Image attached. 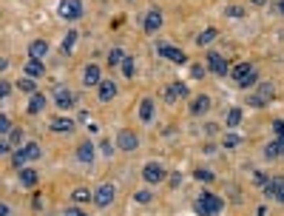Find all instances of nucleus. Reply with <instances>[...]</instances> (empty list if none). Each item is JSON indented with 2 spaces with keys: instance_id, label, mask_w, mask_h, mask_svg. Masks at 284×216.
Wrapping results in <instances>:
<instances>
[{
  "instance_id": "12",
  "label": "nucleus",
  "mask_w": 284,
  "mask_h": 216,
  "mask_svg": "<svg viewBox=\"0 0 284 216\" xmlns=\"http://www.w3.org/2000/svg\"><path fill=\"white\" fill-rule=\"evenodd\" d=\"M185 94H188V85H185V83H170V85H165V91H162V97H165L168 102L182 100Z\"/></svg>"
},
{
  "instance_id": "45",
  "label": "nucleus",
  "mask_w": 284,
  "mask_h": 216,
  "mask_svg": "<svg viewBox=\"0 0 284 216\" xmlns=\"http://www.w3.org/2000/svg\"><path fill=\"white\" fill-rule=\"evenodd\" d=\"M12 94V85L9 83H0V97H9Z\"/></svg>"
},
{
  "instance_id": "11",
  "label": "nucleus",
  "mask_w": 284,
  "mask_h": 216,
  "mask_svg": "<svg viewBox=\"0 0 284 216\" xmlns=\"http://www.w3.org/2000/svg\"><path fill=\"white\" fill-rule=\"evenodd\" d=\"M97 97H100V102H111L117 97V83H114V80H102V83L97 85Z\"/></svg>"
},
{
  "instance_id": "13",
  "label": "nucleus",
  "mask_w": 284,
  "mask_h": 216,
  "mask_svg": "<svg viewBox=\"0 0 284 216\" xmlns=\"http://www.w3.org/2000/svg\"><path fill=\"white\" fill-rule=\"evenodd\" d=\"M253 71H256V68H253V63H236V66L230 68V74H233L236 85H242V83H245V80H247V77L253 74Z\"/></svg>"
},
{
  "instance_id": "25",
  "label": "nucleus",
  "mask_w": 284,
  "mask_h": 216,
  "mask_svg": "<svg viewBox=\"0 0 284 216\" xmlns=\"http://www.w3.org/2000/svg\"><path fill=\"white\" fill-rule=\"evenodd\" d=\"M216 37H219L216 29H205V32L196 34V46H210V43H213Z\"/></svg>"
},
{
  "instance_id": "8",
  "label": "nucleus",
  "mask_w": 284,
  "mask_h": 216,
  "mask_svg": "<svg viewBox=\"0 0 284 216\" xmlns=\"http://www.w3.org/2000/svg\"><path fill=\"white\" fill-rule=\"evenodd\" d=\"M117 148L125 151V154H131V151L139 148V137L134 131H119L117 134Z\"/></svg>"
},
{
  "instance_id": "15",
  "label": "nucleus",
  "mask_w": 284,
  "mask_h": 216,
  "mask_svg": "<svg viewBox=\"0 0 284 216\" xmlns=\"http://www.w3.org/2000/svg\"><path fill=\"white\" fill-rule=\"evenodd\" d=\"M17 179H20L23 188H34V185L40 182V174H37L34 168H20V171H17Z\"/></svg>"
},
{
  "instance_id": "37",
  "label": "nucleus",
  "mask_w": 284,
  "mask_h": 216,
  "mask_svg": "<svg viewBox=\"0 0 284 216\" xmlns=\"http://www.w3.org/2000/svg\"><path fill=\"white\" fill-rule=\"evenodd\" d=\"M74 43H77V32H68L66 40H63V51H71L74 49Z\"/></svg>"
},
{
  "instance_id": "31",
  "label": "nucleus",
  "mask_w": 284,
  "mask_h": 216,
  "mask_svg": "<svg viewBox=\"0 0 284 216\" xmlns=\"http://www.w3.org/2000/svg\"><path fill=\"white\" fill-rule=\"evenodd\" d=\"M193 177H196L199 182H213V179H216V174H213V171H208V168H196V174H193Z\"/></svg>"
},
{
  "instance_id": "19",
  "label": "nucleus",
  "mask_w": 284,
  "mask_h": 216,
  "mask_svg": "<svg viewBox=\"0 0 284 216\" xmlns=\"http://www.w3.org/2000/svg\"><path fill=\"white\" fill-rule=\"evenodd\" d=\"M284 157V139H273L265 145V159H279Z\"/></svg>"
},
{
  "instance_id": "51",
  "label": "nucleus",
  "mask_w": 284,
  "mask_h": 216,
  "mask_svg": "<svg viewBox=\"0 0 284 216\" xmlns=\"http://www.w3.org/2000/svg\"><path fill=\"white\" fill-rule=\"evenodd\" d=\"M279 12H282V15H284V0H282V3H279Z\"/></svg>"
},
{
  "instance_id": "4",
  "label": "nucleus",
  "mask_w": 284,
  "mask_h": 216,
  "mask_svg": "<svg viewBox=\"0 0 284 216\" xmlns=\"http://www.w3.org/2000/svg\"><path fill=\"white\" fill-rule=\"evenodd\" d=\"M114 196H117V188L111 182H102L97 191H94V205L97 208H108L111 202H114Z\"/></svg>"
},
{
  "instance_id": "29",
  "label": "nucleus",
  "mask_w": 284,
  "mask_h": 216,
  "mask_svg": "<svg viewBox=\"0 0 284 216\" xmlns=\"http://www.w3.org/2000/svg\"><path fill=\"white\" fill-rule=\"evenodd\" d=\"M17 88H20V91H26V94H37V85H34L32 77H23V80H17Z\"/></svg>"
},
{
  "instance_id": "39",
  "label": "nucleus",
  "mask_w": 284,
  "mask_h": 216,
  "mask_svg": "<svg viewBox=\"0 0 284 216\" xmlns=\"http://www.w3.org/2000/svg\"><path fill=\"white\" fill-rule=\"evenodd\" d=\"M225 15H227V17H233V20H239V17L245 15V12H242L239 6H227V9H225Z\"/></svg>"
},
{
  "instance_id": "26",
  "label": "nucleus",
  "mask_w": 284,
  "mask_h": 216,
  "mask_svg": "<svg viewBox=\"0 0 284 216\" xmlns=\"http://www.w3.org/2000/svg\"><path fill=\"white\" fill-rule=\"evenodd\" d=\"M26 162H29V157H26V151L23 148H15V154H12V165L20 171V168H26Z\"/></svg>"
},
{
  "instance_id": "23",
  "label": "nucleus",
  "mask_w": 284,
  "mask_h": 216,
  "mask_svg": "<svg viewBox=\"0 0 284 216\" xmlns=\"http://www.w3.org/2000/svg\"><path fill=\"white\" fill-rule=\"evenodd\" d=\"M43 71H46V68H43V63H40V60H32V57H29V63H26V77L37 80V77H43Z\"/></svg>"
},
{
  "instance_id": "44",
  "label": "nucleus",
  "mask_w": 284,
  "mask_h": 216,
  "mask_svg": "<svg viewBox=\"0 0 284 216\" xmlns=\"http://www.w3.org/2000/svg\"><path fill=\"white\" fill-rule=\"evenodd\" d=\"M267 182H270V177H267V174H256V185H259V188H265Z\"/></svg>"
},
{
  "instance_id": "16",
  "label": "nucleus",
  "mask_w": 284,
  "mask_h": 216,
  "mask_svg": "<svg viewBox=\"0 0 284 216\" xmlns=\"http://www.w3.org/2000/svg\"><path fill=\"white\" fill-rule=\"evenodd\" d=\"M46 54H49V43L46 40H32L29 43V57L32 60H43Z\"/></svg>"
},
{
  "instance_id": "20",
  "label": "nucleus",
  "mask_w": 284,
  "mask_h": 216,
  "mask_svg": "<svg viewBox=\"0 0 284 216\" xmlns=\"http://www.w3.org/2000/svg\"><path fill=\"white\" fill-rule=\"evenodd\" d=\"M71 202H74V205L94 202V191H88V188H83V185H80V188H74V191H71Z\"/></svg>"
},
{
  "instance_id": "47",
  "label": "nucleus",
  "mask_w": 284,
  "mask_h": 216,
  "mask_svg": "<svg viewBox=\"0 0 284 216\" xmlns=\"http://www.w3.org/2000/svg\"><path fill=\"white\" fill-rule=\"evenodd\" d=\"M63 216H85V214H80L77 208H68V211H63Z\"/></svg>"
},
{
  "instance_id": "18",
  "label": "nucleus",
  "mask_w": 284,
  "mask_h": 216,
  "mask_svg": "<svg viewBox=\"0 0 284 216\" xmlns=\"http://www.w3.org/2000/svg\"><path fill=\"white\" fill-rule=\"evenodd\" d=\"M51 131L54 134H71L74 131V119H68V117H57V119H51Z\"/></svg>"
},
{
  "instance_id": "34",
  "label": "nucleus",
  "mask_w": 284,
  "mask_h": 216,
  "mask_svg": "<svg viewBox=\"0 0 284 216\" xmlns=\"http://www.w3.org/2000/svg\"><path fill=\"white\" fill-rule=\"evenodd\" d=\"M9 137H12V145H15V148H20V145H23V128H12V134H9Z\"/></svg>"
},
{
  "instance_id": "21",
  "label": "nucleus",
  "mask_w": 284,
  "mask_h": 216,
  "mask_svg": "<svg viewBox=\"0 0 284 216\" xmlns=\"http://www.w3.org/2000/svg\"><path fill=\"white\" fill-rule=\"evenodd\" d=\"M54 102H57V108H63V111H66V108H71V105H74V94H71V91H66V88H60V91L54 94Z\"/></svg>"
},
{
  "instance_id": "22",
  "label": "nucleus",
  "mask_w": 284,
  "mask_h": 216,
  "mask_svg": "<svg viewBox=\"0 0 284 216\" xmlns=\"http://www.w3.org/2000/svg\"><path fill=\"white\" fill-rule=\"evenodd\" d=\"M139 119L142 122H151L153 119V100L151 97H145V100L139 102Z\"/></svg>"
},
{
  "instance_id": "2",
  "label": "nucleus",
  "mask_w": 284,
  "mask_h": 216,
  "mask_svg": "<svg viewBox=\"0 0 284 216\" xmlns=\"http://www.w3.org/2000/svg\"><path fill=\"white\" fill-rule=\"evenodd\" d=\"M57 15L63 17V20H68V23H74V20L83 17V3H80V0H60Z\"/></svg>"
},
{
  "instance_id": "41",
  "label": "nucleus",
  "mask_w": 284,
  "mask_h": 216,
  "mask_svg": "<svg viewBox=\"0 0 284 216\" xmlns=\"http://www.w3.org/2000/svg\"><path fill=\"white\" fill-rule=\"evenodd\" d=\"M102 154H105V157H111V154H114V148H117V145H114V142H108V139H102Z\"/></svg>"
},
{
  "instance_id": "17",
  "label": "nucleus",
  "mask_w": 284,
  "mask_h": 216,
  "mask_svg": "<svg viewBox=\"0 0 284 216\" xmlns=\"http://www.w3.org/2000/svg\"><path fill=\"white\" fill-rule=\"evenodd\" d=\"M77 162H83V165H91L94 162V145L91 142H80L77 145Z\"/></svg>"
},
{
  "instance_id": "35",
  "label": "nucleus",
  "mask_w": 284,
  "mask_h": 216,
  "mask_svg": "<svg viewBox=\"0 0 284 216\" xmlns=\"http://www.w3.org/2000/svg\"><path fill=\"white\" fill-rule=\"evenodd\" d=\"M134 199L139 202V205H148V202L153 199V194H151V191H136V194H134Z\"/></svg>"
},
{
  "instance_id": "3",
  "label": "nucleus",
  "mask_w": 284,
  "mask_h": 216,
  "mask_svg": "<svg viewBox=\"0 0 284 216\" xmlns=\"http://www.w3.org/2000/svg\"><path fill=\"white\" fill-rule=\"evenodd\" d=\"M273 97H276V88H273V83H262V85H259V91L247 97V105H250V108H262V105H267Z\"/></svg>"
},
{
  "instance_id": "14",
  "label": "nucleus",
  "mask_w": 284,
  "mask_h": 216,
  "mask_svg": "<svg viewBox=\"0 0 284 216\" xmlns=\"http://www.w3.org/2000/svg\"><path fill=\"white\" fill-rule=\"evenodd\" d=\"M208 111H210V97L208 94H199V97L190 100V114L193 117H202V114H208Z\"/></svg>"
},
{
  "instance_id": "46",
  "label": "nucleus",
  "mask_w": 284,
  "mask_h": 216,
  "mask_svg": "<svg viewBox=\"0 0 284 216\" xmlns=\"http://www.w3.org/2000/svg\"><path fill=\"white\" fill-rule=\"evenodd\" d=\"M182 182V174H179V171H176V174H170V185H173V188H176V185Z\"/></svg>"
},
{
  "instance_id": "32",
  "label": "nucleus",
  "mask_w": 284,
  "mask_h": 216,
  "mask_svg": "<svg viewBox=\"0 0 284 216\" xmlns=\"http://www.w3.org/2000/svg\"><path fill=\"white\" fill-rule=\"evenodd\" d=\"M122 74H125V77H128V80H131V77H134V74H136L134 57H125V60H122Z\"/></svg>"
},
{
  "instance_id": "43",
  "label": "nucleus",
  "mask_w": 284,
  "mask_h": 216,
  "mask_svg": "<svg viewBox=\"0 0 284 216\" xmlns=\"http://www.w3.org/2000/svg\"><path fill=\"white\" fill-rule=\"evenodd\" d=\"M190 77L202 80V77H205V66H193V68H190Z\"/></svg>"
},
{
  "instance_id": "42",
  "label": "nucleus",
  "mask_w": 284,
  "mask_h": 216,
  "mask_svg": "<svg viewBox=\"0 0 284 216\" xmlns=\"http://www.w3.org/2000/svg\"><path fill=\"white\" fill-rule=\"evenodd\" d=\"M253 83H259V71H253L250 77H247V80L242 83V88H253Z\"/></svg>"
},
{
  "instance_id": "10",
  "label": "nucleus",
  "mask_w": 284,
  "mask_h": 216,
  "mask_svg": "<svg viewBox=\"0 0 284 216\" xmlns=\"http://www.w3.org/2000/svg\"><path fill=\"white\" fill-rule=\"evenodd\" d=\"M142 29L148 34L159 32V29H162V12H159V9H151L148 15H145V20H142Z\"/></svg>"
},
{
  "instance_id": "38",
  "label": "nucleus",
  "mask_w": 284,
  "mask_h": 216,
  "mask_svg": "<svg viewBox=\"0 0 284 216\" xmlns=\"http://www.w3.org/2000/svg\"><path fill=\"white\" fill-rule=\"evenodd\" d=\"M273 199L284 205V179H276V196H273Z\"/></svg>"
},
{
  "instance_id": "48",
  "label": "nucleus",
  "mask_w": 284,
  "mask_h": 216,
  "mask_svg": "<svg viewBox=\"0 0 284 216\" xmlns=\"http://www.w3.org/2000/svg\"><path fill=\"white\" fill-rule=\"evenodd\" d=\"M219 131V125H213V122H210V125H208V128H205V134H210V137H213V134Z\"/></svg>"
},
{
  "instance_id": "40",
  "label": "nucleus",
  "mask_w": 284,
  "mask_h": 216,
  "mask_svg": "<svg viewBox=\"0 0 284 216\" xmlns=\"http://www.w3.org/2000/svg\"><path fill=\"white\" fill-rule=\"evenodd\" d=\"M273 131L279 134V139H284V119H273Z\"/></svg>"
},
{
  "instance_id": "7",
  "label": "nucleus",
  "mask_w": 284,
  "mask_h": 216,
  "mask_svg": "<svg viewBox=\"0 0 284 216\" xmlns=\"http://www.w3.org/2000/svg\"><path fill=\"white\" fill-rule=\"evenodd\" d=\"M208 71H213L216 77H225V74H230V66H227V60L219 51H210L208 54Z\"/></svg>"
},
{
  "instance_id": "28",
  "label": "nucleus",
  "mask_w": 284,
  "mask_h": 216,
  "mask_svg": "<svg viewBox=\"0 0 284 216\" xmlns=\"http://www.w3.org/2000/svg\"><path fill=\"white\" fill-rule=\"evenodd\" d=\"M122 60H125V51L122 49H111L108 51V66H122Z\"/></svg>"
},
{
  "instance_id": "1",
  "label": "nucleus",
  "mask_w": 284,
  "mask_h": 216,
  "mask_svg": "<svg viewBox=\"0 0 284 216\" xmlns=\"http://www.w3.org/2000/svg\"><path fill=\"white\" fill-rule=\"evenodd\" d=\"M222 205H225V202L219 199L216 194L205 191V194H199V199H196L193 208H196V214H199V216H216L219 211H222Z\"/></svg>"
},
{
  "instance_id": "6",
  "label": "nucleus",
  "mask_w": 284,
  "mask_h": 216,
  "mask_svg": "<svg viewBox=\"0 0 284 216\" xmlns=\"http://www.w3.org/2000/svg\"><path fill=\"white\" fill-rule=\"evenodd\" d=\"M159 57H165V60H170V63H176V66H185L188 63V54H185L182 49H176V46H168V43H159Z\"/></svg>"
},
{
  "instance_id": "49",
  "label": "nucleus",
  "mask_w": 284,
  "mask_h": 216,
  "mask_svg": "<svg viewBox=\"0 0 284 216\" xmlns=\"http://www.w3.org/2000/svg\"><path fill=\"white\" fill-rule=\"evenodd\" d=\"M0 216H9V205H0Z\"/></svg>"
},
{
  "instance_id": "24",
  "label": "nucleus",
  "mask_w": 284,
  "mask_h": 216,
  "mask_svg": "<svg viewBox=\"0 0 284 216\" xmlns=\"http://www.w3.org/2000/svg\"><path fill=\"white\" fill-rule=\"evenodd\" d=\"M43 108H46V97H43V94H32V100H29V108H26V111H29V114H40Z\"/></svg>"
},
{
  "instance_id": "9",
  "label": "nucleus",
  "mask_w": 284,
  "mask_h": 216,
  "mask_svg": "<svg viewBox=\"0 0 284 216\" xmlns=\"http://www.w3.org/2000/svg\"><path fill=\"white\" fill-rule=\"evenodd\" d=\"M100 83H102V71H100V66H97V63L85 66V71H83V85H85V88H97Z\"/></svg>"
},
{
  "instance_id": "33",
  "label": "nucleus",
  "mask_w": 284,
  "mask_h": 216,
  "mask_svg": "<svg viewBox=\"0 0 284 216\" xmlns=\"http://www.w3.org/2000/svg\"><path fill=\"white\" fill-rule=\"evenodd\" d=\"M239 142H242L239 134H225V137H222V145H225V148H236Z\"/></svg>"
},
{
  "instance_id": "30",
  "label": "nucleus",
  "mask_w": 284,
  "mask_h": 216,
  "mask_svg": "<svg viewBox=\"0 0 284 216\" xmlns=\"http://www.w3.org/2000/svg\"><path fill=\"white\" fill-rule=\"evenodd\" d=\"M242 117H245V111H242V108H230V111H227V125H230V128H236V125L242 122Z\"/></svg>"
},
{
  "instance_id": "5",
  "label": "nucleus",
  "mask_w": 284,
  "mask_h": 216,
  "mask_svg": "<svg viewBox=\"0 0 284 216\" xmlns=\"http://www.w3.org/2000/svg\"><path fill=\"white\" fill-rule=\"evenodd\" d=\"M165 168L159 165V162H148V165L142 168V179L148 185H159V182H165Z\"/></svg>"
},
{
  "instance_id": "27",
  "label": "nucleus",
  "mask_w": 284,
  "mask_h": 216,
  "mask_svg": "<svg viewBox=\"0 0 284 216\" xmlns=\"http://www.w3.org/2000/svg\"><path fill=\"white\" fill-rule=\"evenodd\" d=\"M23 151H26V157H29V162H34V159H40V154H43L37 142H26V145H23Z\"/></svg>"
},
{
  "instance_id": "50",
  "label": "nucleus",
  "mask_w": 284,
  "mask_h": 216,
  "mask_svg": "<svg viewBox=\"0 0 284 216\" xmlns=\"http://www.w3.org/2000/svg\"><path fill=\"white\" fill-rule=\"evenodd\" d=\"M253 6H265V3H267V0H250Z\"/></svg>"
},
{
  "instance_id": "36",
  "label": "nucleus",
  "mask_w": 284,
  "mask_h": 216,
  "mask_svg": "<svg viewBox=\"0 0 284 216\" xmlns=\"http://www.w3.org/2000/svg\"><path fill=\"white\" fill-rule=\"evenodd\" d=\"M12 128H15V125H12V119L3 114V117H0V134L6 137V134H12Z\"/></svg>"
}]
</instances>
